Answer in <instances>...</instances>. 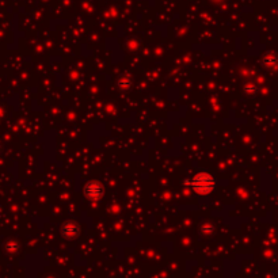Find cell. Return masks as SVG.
Listing matches in <instances>:
<instances>
[{"mask_svg":"<svg viewBox=\"0 0 278 278\" xmlns=\"http://www.w3.org/2000/svg\"><path fill=\"white\" fill-rule=\"evenodd\" d=\"M193 186H194V189H196L197 192L208 193L211 192L212 187L215 186V182H213V179H212L208 174H201V175L194 178Z\"/></svg>","mask_w":278,"mask_h":278,"instance_id":"cell-1","label":"cell"}]
</instances>
